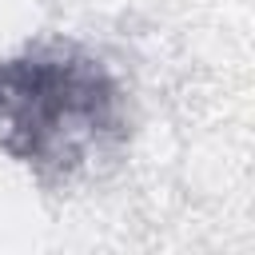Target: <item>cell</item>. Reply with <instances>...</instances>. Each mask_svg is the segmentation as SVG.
<instances>
[{"mask_svg": "<svg viewBox=\"0 0 255 255\" xmlns=\"http://www.w3.org/2000/svg\"><path fill=\"white\" fill-rule=\"evenodd\" d=\"M128 143V92L112 64L72 40L0 56V155L36 183L64 187Z\"/></svg>", "mask_w": 255, "mask_h": 255, "instance_id": "6da1fadb", "label": "cell"}]
</instances>
